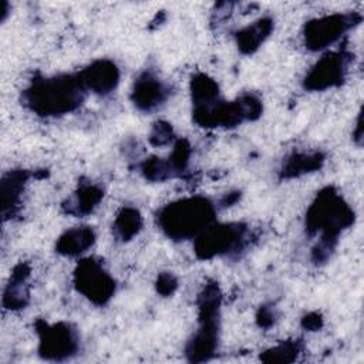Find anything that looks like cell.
<instances>
[{
	"label": "cell",
	"mask_w": 364,
	"mask_h": 364,
	"mask_svg": "<svg viewBox=\"0 0 364 364\" xmlns=\"http://www.w3.org/2000/svg\"><path fill=\"white\" fill-rule=\"evenodd\" d=\"M350 54L346 51H334L323 55L304 77V87L311 91H323L340 85L346 78Z\"/></svg>",
	"instance_id": "10"
},
{
	"label": "cell",
	"mask_w": 364,
	"mask_h": 364,
	"mask_svg": "<svg viewBox=\"0 0 364 364\" xmlns=\"http://www.w3.org/2000/svg\"><path fill=\"white\" fill-rule=\"evenodd\" d=\"M169 87L154 73H142L134 82L131 100L141 111H154L161 107L169 97Z\"/></svg>",
	"instance_id": "11"
},
{
	"label": "cell",
	"mask_w": 364,
	"mask_h": 364,
	"mask_svg": "<svg viewBox=\"0 0 364 364\" xmlns=\"http://www.w3.org/2000/svg\"><path fill=\"white\" fill-rule=\"evenodd\" d=\"M354 220L353 209L333 189H323L306 215V229L309 233H321V237L313 249V260L316 263L326 262L334 250L337 236Z\"/></svg>",
	"instance_id": "1"
},
{
	"label": "cell",
	"mask_w": 364,
	"mask_h": 364,
	"mask_svg": "<svg viewBox=\"0 0 364 364\" xmlns=\"http://www.w3.org/2000/svg\"><path fill=\"white\" fill-rule=\"evenodd\" d=\"M257 320H259V324L263 326V327L270 326L273 323V313H272V310L267 309V307H262L260 311H259Z\"/></svg>",
	"instance_id": "25"
},
{
	"label": "cell",
	"mask_w": 364,
	"mask_h": 364,
	"mask_svg": "<svg viewBox=\"0 0 364 364\" xmlns=\"http://www.w3.org/2000/svg\"><path fill=\"white\" fill-rule=\"evenodd\" d=\"M27 179H28V173L26 171H11L10 173L3 176L1 203H3L4 218L11 216L14 213V209L18 206Z\"/></svg>",
	"instance_id": "18"
},
{
	"label": "cell",
	"mask_w": 364,
	"mask_h": 364,
	"mask_svg": "<svg viewBox=\"0 0 364 364\" xmlns=\"http://www.w3.org/2000/svg\"><path fill=\"white\" fill-rule=\"evenodd\" d=\"M198 306L199 327L186 346V355L195 363L209 360L218 348L220 291L215 282L203 287L199 294Z\"/></svg>",
	"instance_id": "4"
},
{
	"label": "cell",
	"mask_w": 364,
	"mask_h": 364,
	"mask_svg": "<svg viewBox=\"0 0 364 364\" xmlns=\"http://www.w3.org/2000/svg\"><path fill=\"white\" fill-rule=\"evenodd\" d=\"M323 326V318L318 313H310L303 318V327L309 330H318Z\"/></svg>",
	"instance_id": "24"
},
{
	"label": "cell",
	"mask_w": 364,
	"mask_h": 364,
	"mask_svg": "<svg viewBox=\"0 0 364 364\" xmlns=\"http://www.w3.org/2000/svg\"><path fill=\"white\" fill-rule=\"evenodd\" d=\"M95 242V232L90 226H77L63 233L55 245L58 253L64 256H78L90 249Z\"/></svg>",
	"instance_id": "13"
},
{
	"label": "cell",
	"mask_w": 364,
	"mask_h": 364,
	"mask_svg": "<svg viewBox=\"0 0 364 364\" xmlns=\"http://www.w3.org/2000/svg\"><path fill=\"white\" fill-rule=\"evenodd\" d=\"M172 139H173V132H172V127L168 122L159 121L154 125L149 135V141L152 145H156V146L166 145Z\"/></svg>",
	"instance_id": "22"
},
{
	"label": "cell",
	"mask_w": 364,
	"mask_h": 364,
	"mask_svg": "<svg viewBox=\"0 0 364 364\" xmlns=\"http://www.w3.org/2000/svg\"><path fill=\"white\" fill-rule=\"evenodd\" d=\"M262 101L253 94H245L236 101L223 102L216 100L193 109V119L202 127H235L243 121L259 118Z\"/></svg>",
	"instance_id": "5"
},
{
	"label": "cell",
	"mask_w": 364,
	"mask_h": 364,
	"mask_svg": "<svg viewBox=\"0 0 364 364\" xmlns=\"http://www.w3.org/2000/svg\"><path fill=\"white\" fill-rule=\"evenodd\" d=\"M74 284L77 290L94 304H105L115 291V282L95 259H84L74 272Z\"/></svg>",
	"instance_id": "8"
},
{
	"label": "cell",
	"mask_w": 364,
	"mask_h": 364,
	"mask_svg": "<svg viewBox=\"0 0 364 364\" xmlns=\"http://www.w3.org/2000/svg\"><path fill=\"white\" fill-rule=\"evenodd\" d=\"M273 30V20L263 17L236 33V44L243 54H252L263 41L270 36Z\"/></svg>",
	"instance_id": "15"
},
{
	"label": "cell",
	"mask_w": 364,
	"mask_h": 364,
	"mask_svg": "<svg viewBox=\"0 0 364 364\" xmlns=\"http://www.w3.org/2000/svg\"><path fill=\"white\" fill-rule=\"evenodd\" d=\"M360 21L361 16L357 13H334L311 20L304 26V44L313 51L323 50Z\"/></svg>",
	"instance_id": "9"
},
{
	"label": "cell",
	"mask_w": 364,
	"mask_h": 364,
	"mask_svg": "<svg viewBox=\"0 0 364 364\" xmlns=\"http://www.w3.org/2000/svg\"><path fill=\"white\" fill-rule=\"evenodd\" d=\"M85 90L80 74H61L34 80L24 90L23 101L37 115L55 117L80 107Z\"/></svg>",
	"instance_id": "2"
},
{
	"label": "cell",
	"mask_w": 364,
	"mask_h": 364,
	"mask_svg": "<svg viewBox=\"0 0 364 364\" xmlns=\"http://www.w3.org/2000/svg\"><path fill=\"white\" fill-rule=\"evenodd\" d=\"M104 192L94 183H81L71 198L64 203V209L70 215L84 216L91 213L101 202Z\"/></svg>",
	"instance_id": "14"
},
{
	"label": "cell",
	"mask_w": 364,
	"mask_h": 364,
	"mask_svg": "<svg viewBox=\"0 0 364 364\" xmlns=\"http://www.w3.org/2000/svg\"><path fill=\"white\" fill-rule=\"evenodd\" d=\"M178 287V280L172 273H161L156 280V290L164 296L172 294Z\"/></svg>",
	"instance_id": "23"
},
{
	"label": "cell",
	"mask_w": 364,
	"mask_h": 364,
	"mask_svg": "<svg viewBox=\"0 0 364 364\" xmlns=\"http://www.w3.org/2000/svg\"><path fill=\"white\" fill-rule=\"evenodd\" d=\"M299 343L297 341H286V343H282L273 348H270L269 351L264 353L263 355V360L264 361H284V363H289V361H293L296 357H297V353H299Z\"/></svg>",
	"instance_id": "21"
},
{
	"label": "cell",
	"mask_w": 364,
	"mask_h": 364,
	"mask_svg": "<svg viewBox=\"0 0 364 364\" xmlns=\"http://www.w3.org/2000/svg\"><path fill=\"white\" fill-rule=\"evenodd\" d=\"M215 218L213 203L203 196L175 200L159 209L156 222L161 230L173 240L196 237Z\"/></svg>",
	"instance_id": "3"
},
{
	"label": "cell",
	"mask_w": 364,
	"mask_h": 364,
	"mask_svg": "<svg viewBox=\"0 0 364 364\" xmlns=\"http://www.w3.org/2000/svg\"><path fill=\"white\" fill-rule=\"evenodd\" d=\"M195 239L196 256L199 259H212L242 249L246 239V226L242 223L209 225Z\"/></svg>",
	"instance_id": "6"
},
{
	"label": "cell",
	"mask_w": 364,
	"mask_h": 364,
	"mask_svg": "<svg viewBox=\"0 0 364 364\" xmlns=\"http://www.w3.org/2000/svg\"><path fill=\"white\" fill-rule=\"evenodd\" d=\"M191 94L195 107L208 105L218 100V84L206 74H196L191 81Z\"/></svg>",
	"instance_id": "20"
},
{
	"label": "cell",
	"mask_w": 364,
	"mask_h": 364,
	"mask_svg": "<svg viewBox=\"0 0 364 364\" xmlns=\"http://www.w3.org/2000/svg\"><path fill=\"white\" fill-rule=\"evenodd\" d=\"M37 334L40 337L38 353L46 360L63 361L73 357L80 347L78 331L70 323L47 324L37 321Z\"/></svg>",
	"instance_id": "7"
},
{
	"label": "cell",
	"mask_w": 364,
	"mask_h": 364,
	"mask_svg": "<svg viewBox=\"0 0 364 364\" xmlns=\"http://www.w3.org/2000/svg\"><path fill=\"white\" fill-rule=\"evenodd\" d=\"M141 228H142V216L138 209L131 206L122 208L112 223L114 235L121 240L132 239L135 235L139 233Z\"/></svg>",
	"instance_id": "19"
},
{
	"label": "cell",
	"mask_w": 364,
	"mask_h": 364,
	"mask_svg": "<svg viewBox=\"0 0 364 364\" xmlns=\"http://www.w3.org/2000/svg\"><path fill=\"white\" fill-rule=\"evenodd\" d=\"M324 162L321 152H293L290 154L280 168L282 178H297L300 175L320 169Z\"/></svg>",
	"instance_id": "17"
},
{
	"label": "cell",
	"mask_w": 364,
	"mask_h": 364,
	"mask_svg": "<svg viewBox=\"0 0 364 364\" xmlns=\"http://www.w3.org/2000/svg\"><path fill=\"white\" fill-rule=\"evenodd\" d=\"M30 276V269L27 264L20 263L14 267L10 283L7 284L3 296V303L7 309L16 310L21 309L27 304L28 300V290H27V279Z\"/></svg>",
	"instance_id": "16"
},
{
	"label": "cell",
	"mask_w": 364,
	"mask_h": 364,
	"mask_svg": "<svg viewBox=\"0 0 364 364\" xmlns=\"http://www.w3.org/2000/svg\"><path fill=\"white\" fill-rule=\"evenodd\" d=\"M80 78L87 90L108 94L119 81V70L109 60H97L80 73Z\"/></svg>",
	"instance_id": "12"
}]
</instances>
